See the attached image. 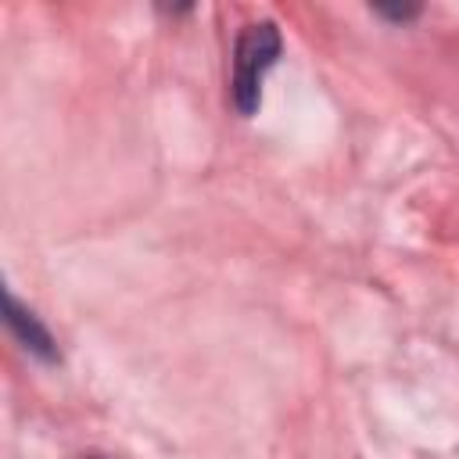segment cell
Returning a JSON list of instances; mask_svg holds the SVG:
<instances>
[{
  "label": "cell",
  "mask_w": 459,
  "mask_h": 459,
  "mask_svg": "<svg viewBox=\"0 0 459 459\" xmlns=\"http://www.w3.org/2000/svg\"><path fill=\"white\" fill-rule=\"evenodd\" d=\"M280 50H283V39H280V29L273 22H251L240 29V36L233 43V82H230L233 108L240 115L258 111L262 79L280 61Z\"/></svg>",
  "instance_id": "cell-1"
},
{
  "label": "cell",
  "mask_w": 459,
  "mask_h": 459,
  "mask_svg": "<svg viewBox=\"0 0 459 459\" xmlns=\"http://www.w3.org/2000/svg\"><path fill=\"white\" fill-rule=\"evenodd\" d=\"M4 305H7V326H11V333L18 337V344L25 348V351H32L36 359H43V362H57V344H54V337H50V330L7 290V298H4Z\"/></svg>",
  "instance_id": "cell-2"
},
{
  "label": "cell",
  "mask_w": 459,
  "mask_h": 459,
  "mask_svg": "<svg viewBox=\"0 0 459 459\" xmlns=\"http://www.w3.org/2000/svg\"><path fill=\"white\" fill-rule=\"evenodd\" d=\"M380 18H391V22H412L420 14V7H373Z\"/></svg>",
  "instance_id": "cell-3"
},
{
  "label": "cell",
  "mask_w": 459,
  "mask_h": 459,
  "mask_svg": "<svg viewBox=\"0 0 459 459\" xmlns=\"http://www.w3.org/2000/svg\"><path fill=\"white\" fill-rule=\"evenodd\" d=\"M86 459H100V455H86Z\"/></svg>",
  "instance_id": "cell-4"
}]
</instances>
